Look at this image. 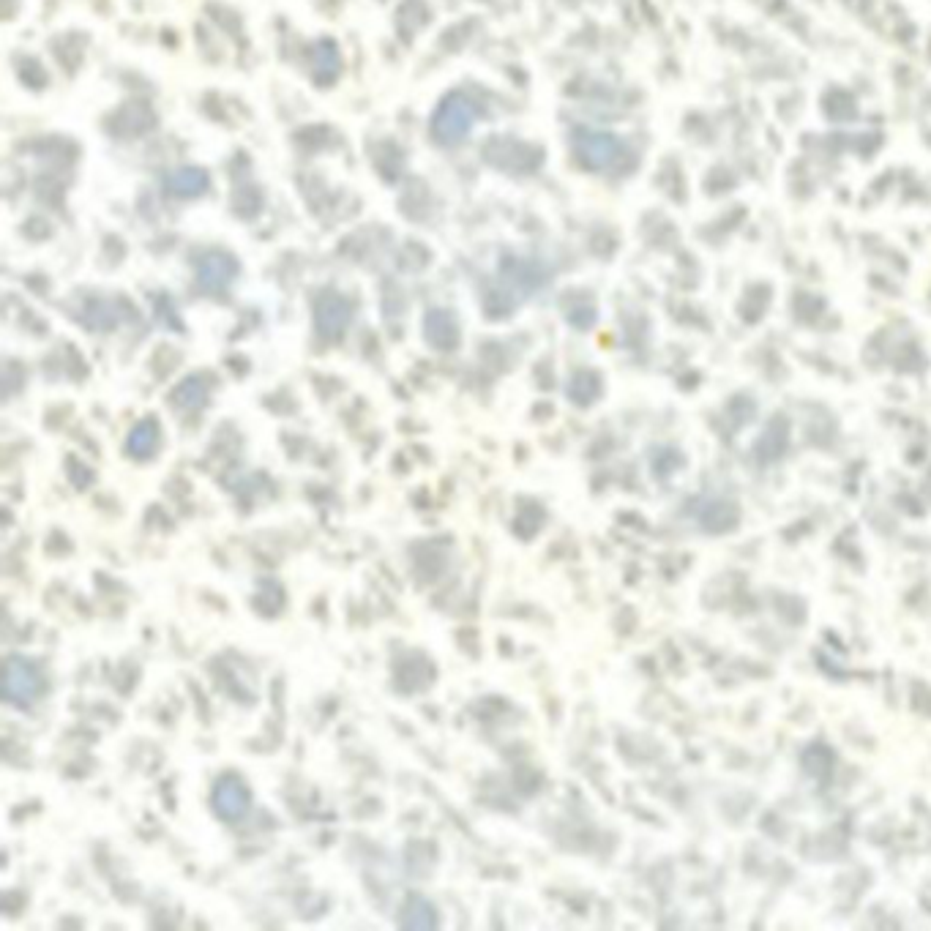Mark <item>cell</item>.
I'll return each mask as SVG.
<instances>
[{
  "instance_id": "obj_1",
  "label": "cell",
  "mask_w": 931,
  "mask_h": 931,
  "mask_svg": "<svg viewBox=\"0 0 931 931\" xmlns=\"http://www.w3.org/2000/svg\"><path fill=\"white\" fill-rule=\"evenodd\" d=\"M478 104L473 102V96H467L462 91H451L448 96L440 99L432 115V137L446 148H454L459 142H465L473 132V126L478 121Z\"/></svg>"
},
{
  "instance_id": "obj_2",
  "label": "cell",
  "mask_w": 931,
  "mask_h": 931,
  "mask_svg": "<svg viewBox=\"0 0 931 931\" xmlns=\"http://www.w3.org/2000/svg\"><path fill=\"white\" fill-rule=\"evenodd\" d=\"M574 153H577V159L585 164L587 170H609L623 156V145H620L618 137H612L607 132L579 129L574 134Z\"/></svg>"
},
{
  "instance_id": "obj_3",
  "label": "cell",
  "mask_w": 931,
  "mask_h": 931,
  "mask_svg": "<svg viewBox=\"0 0 931 931\" xmlns=\"http://www.w3.org/2000/svg\"><path fill=\"white\" fill-rule=\"evenodd\" d=\"M486 162L495 164L497 170H506V173H527L541 162V153L536 148H530L525 142L508 140V137H495V140L486 142Z\"/></svg>"
},
{
  "instance_id": "obj_4",
  "label": "cell",
  "mask_w": 931,
  "mask_h": 931,
  "mask_svg": "<svg viewBox=\"0 0 931 931\" xmlns=\"http://www.w3.org/2000/svg\"><path fill=\"white\" fill-rule=\"evenodd\" d=\"M238 276V260L230 252L211 249L197 257V284L203 293H224Z\"/></svg>"
},
{
  "instance_id": "obj_5",
  "label": "cell",
  "mask_w": 931,
  "mask_h": 931,
  "mask_svg": "<svg viewBox=\"0 0 931 931\" xmlns=\"http://www.w3.org/2000/svg\"><path fill=\"white\" fill-rule=\"evenodd\" d=\"M41 694V675L28 658H9L6 664V699L17 708H28Z\"/></svg>"
},
{
  "instance_id": "obj_6",
  "label": "cell",
  "mask_w": 931,
  "mask_h": 931,
  "mask_svg": "<svg viewBox=\"0 0 931 931\" xmlns=\"http://www.w3.org/2000/svg\"><path fill=\"white\" fill-rule=\"evenodd\" d=\"M353 320V306L345 295L323 293L314 304V325L323 339H342Z\"/></svg>"
},
{
  "instance_id": "obj_7",
  "label": "cell",
  "mask_w": 931,
  "mask_h": 931,
  "mask_svg": "<svg viewBox=\"0 0 931 931\" xmlns=\"http://www.w3.org/2000/svg\"><path fill=\"white\" fill-rule=\"evenodd\" d=\"M252 806V795H249V787L243 784L241 779H235V776H227L216 784V790H213V809L216 814L227 822L241 820L243 814L249 811Z\"/></svg>"
},
{
  "instance_id": "obj_8",
  "label": "cell",
  "mask_w": 931,
  "mask_h": 931,
  "mask_svg": "<svg viewBox=\"0 0 931 931\" xmlns=\"http://www.w3.org/2000/svg\"><path fill=\"white\" fill-rule=\"evenodd\" d=\"M153 110L145 102H132L121 107V110L112 115L110 129L115 132V137H140L148 129H153Z\"/></svg>"
},
{
  "instance_id": "obj_9",
  "label": "cell",
  "mask_w": 931,
  "mask_h": 931,
  "mask_svg": "<svg viewBox=\"0 0 931 931\" xmlns=\"http://www.w3.org/2000/svg\"><path fill=\"white\" fill-rule=\"evenodd\" d=\"M309 61H312V77L317 85H331L342 74V52L334 39L317 41L309 50Z\"/></svg>"
},
{
  "instance_id": "obj_10",
  "label": "cell",
  "mask_w": 931,
  "mask_h": 931,
  "mask_svg": "<svg viewBox=\"0 0 931 931\" xmlns=\"http://www.w3.org/2000/svg\"><path fill=\"white\" fill-rule=\"evenodd\" d=\"M208 186H211V178H208L203 167H178V170L167 173V178H164V189L173 197H183V200L203 197L208 192Z\"/></svg>"
},
{
  "instance_id": "obj_11",
  "label": "cell",
  "mask_w": 931,
  "mask_h": 931,
  "mask_svg": "<svg viewBox=\"0 0 931 931\" xmlns=\"http://www.w3.org/2000/svg\"><path fill=\"white\" fill-rule=\"evenodd\" d=\"M424 334L426 342L437 350H454L459 345V325H456L454 314L446 309H432L426 314Z\"/></svg>"
},
{
  "instance_id": "obj_12",
  "label": "cell",
  "mask_w": 931,
  "mask_h": 931,
  "mask_svg": "<svg viewBox=\"0 0 931 931\" xmlns=\"http://www.w3.org/2000/svg\"><path fill=\"white\" fill-rule=\"evenodd\" d=\"M500 279L508 287H517L522 293H533L538 284L544 282V271L533 263H525V260H506V263L500 265Z\"/></svg>"
},
{
  "instance_id": "obj_13",
  "label": "cell",
  "mask_w": 931,
  "mask_h": 931,
  "mask_svg": "<svg viewBox=\"0 0 931 931\" xmlns=\"http://www.w3.org/2000/svg\"><path fill=\"white\" fill-rule=\"evenodd\" d=\"M156 446H159V424L153 418H142L140 424L129 432L126 448L137 459H145V456H151L156 451Z\"/></svg>"
},
{
  "instance_id": "obj_14",
  "label": "cell",
  "mask_w": 931,
  "mask_h": 931,
  "mask_svg": "<svg viewBox=\"0 0 931 931\" xmlns=\"http://www.w3.org/2000/svg\"><path fill=\"white\" fill-rule=\"evenodd\" d=\"M429 20V11H426L424 0H405L399 9H396V28L399 33L410 39L413 33H418Z\"/></svg>"
},
{
  "instance_id": "obj_15",
  "label": "cell",
  "mask_w": 931,
  "mask_h": 931,
  "mask_svg": "<svg viewBox=\"0 0 931 931\" xmlns=\"http://www.w3.org/2000/svg\"><path fill=\"white\" fill-rule=\"evenodd\" d=\"M402 926L405 929H435L437 926V912L435 907L429 904L421 896H415L405 904V910H402Z\"/></svg>"
},
{
  "instance_id": "obj_16",
  "label": "cell",
  "mask_w": 931,
  "mask_h": 931,
  "mask_svg": "<svg viewBox=\"0 0 931 931\" xmlns=\"http://www.w3.org/2000/svg\"><path fill=\"white\" fill-rule=\"evenodd\" d=\"M175 405H181L183 410H200L208 402V385L203 377H186L173 394Z\"/></svg>"
},
{
  "instance_id": "obj_17",
  "label": "cell",
  "mask_w": 931,
  "mask_h": 931,
  "mask_svg": "<svg viewBox=\"0 0 931 931\" xmlns=\"http://www.w3.org/2000/svg\"><path fill=\"white\" fill-rule=\"evenodd\" d=\"M121 320V312L115 309L112 301H104V298H93L85 304V323L91 325V328H99V331H107V328H115Z\"/></svg>"
},
{
  "instance_id": "obj_18",
  "label": "cell",
  "mask_w": 931,
  "mask_h": 931,
  "mask_svg": "<svg viewBox=\"0 0 931 931\" xmlns=\"http://www.w3.org/2000/svg\"><path fill=\"white\" fill-rule=\"evenodd\" d=\"M263 211V194L257 192L254 186H246L241 192L235 194V213L243 219H254L257 213Z\"/></svg>"
},
{
  "instance_id": "obj_19",
  "label": "cell",
  "mask_w": 931,
  "mask_h": 931,
  "mask_svg": "<svg viewBox=\"0 0 931 931\" xmlns=\"http://www.w3.org/2000/svg\"><path fill=\"white\" fill-rule=\"evenodd\" d=\"M587 385H596V380L582 372V375L574 377V383H571V388H568L571 399H574V402H579V405H585V402H590V399L596 396V391H593V388L587 391Z\"/></svg>"
}]
</instances>
